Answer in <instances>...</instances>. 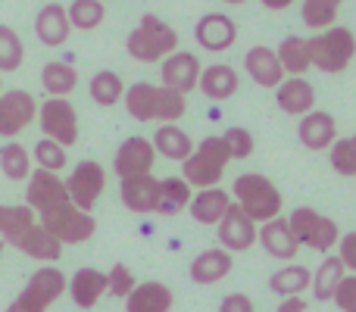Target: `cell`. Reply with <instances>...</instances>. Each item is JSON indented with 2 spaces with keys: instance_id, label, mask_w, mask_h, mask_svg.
<instances>
[{
  "instance_id": "1",
  "label": "cell",
  "mask_w": 356,
  "mask_h": 312,
  "mask_svg": "<svg viewBox=\"0 0 356 312\" xmlns=\"http://www.w3.org/2000/svg\"><path fill=\"white\" fill-rule=\"evenodd\" d=\"M232 203L247 219L263 225V222H272L282 215L284 197L266 175H259V172H244V175H238L232 184Z\"/></svg>"
},
{
  "instance_id": "2",
  "label": "cell",
  "mask_w": 356,
  "mask_h": 312,
  "mask_svg": "<svg viewBox=\"0 0 356 312\" xmlns=\"http://www.w3.org/2000/svg\"><path fill=\"white\" fill-rule=\"evenodd\" d=\"M125 50H129V56L138 63H163L169 54L178 50V31L169 22H163L160 16L147 13V16H141V22L129 31Z\"/></svg>"
},
{
  "instance_id": "3",
  "label": "cell",
  "mask_w": 356,
  "mask_h": 312,
  "mask_svg": "<svg viewBox=\"0 0 356 312\" xmlns=\"http://www.w3.org/2000/svg\"><path fill=\"white\" fill-rule=\"evenodd\" d=\"M309 50V66H316L325 75L344 72L356 56V35L344 25H332L325 31H316L313 38H307Z\"/></svg>"
},
{
  "instance_id": "4",
  "label": "cell",
  "mask_w": 356,
  "mask_h": 312,
  "mask_svg": "<svg viewBox=\"0 0 356 312\" xmlns=\"http://www.w3.org/2000/svg\"><path fill=\"white\" fill-rule=\"evenodd\" d=\"M232 163L225 144H222L219 135L203 138L194 147V154L181 163V178L188 181L191 190H203V188H219L222 175H225V165Z\"/></svg>"
},
{
  "instance_id": "5",
  "label": "cell",
  "mask_w": 356,
  "mask_h": 312,
  "mask_svg": "<svg viewBox=\"0 0 356 312\" xmlns=\"http://www.w3.org/2000/svg\"><path fill=\"white\" fill-rule=\"evenodd\" d=\"M288 228H291L297 244L307 247V250H316V253L334 250L341 240L338 222L322 215L319 209H313V206H297L294 213L288 215Z\"/></svg>"
},
{
  "instance_id": "6",
  "label": "cell",
  "mask_w": 356,
  "mask_h": 312,
  "mask_svg": "<svg viewBox=\"0 0 356 312\" xmlns=\"http://www.w3.org/2000/svg\"><path fill=\"white\" fill-rule=\"evenodd\" d=\"M66 284H69V278L63 275L56 265H41V269L29 278L22 294L6 306V312H47L66 294Z\"/></svg>"
},
{
  "instance_id": "7",
  "label": "cell",
  "mask_w": 356,
  "mask_h": 312,
  "mask_svg": "<svg viewBox=\"0 0 356 312\" xmlns=\"http://www.w3.org/2000/svg\"><path fill=\"white\" fill-rule=\"evenodd\" d=\"M38 225H41L44 231L54 234L63 247L66 244H85V240H91L94 231H97L94 215L81 213V209L72 206V203H60V206L41 213V222H38Z\"/></svg>"
},
{
  "instance_id": "8",
  "label": "cell",
  "mask_w": 356,
  "mask_h": 312,
  "mask_svg": "<svg viewBox=\"0 0 356 312\" xmlns=\"http://www.w3.org/2000/svg\"><path fill=\"white\" fill-rule=\"evenodd\" d=\"M38 122L44 138L56 141L60 147H72L79 141V113L66 97H47L38 106Z\"/></svg>"
},
{
  "instance_id": "9",
  "label": "cell",
  "mask_w": 356,
  "mask_h": 312,
  "mask_svg": "<svg viewBox=\"0 0 356 312\" xmlns=\"http://www.w3.org/2000/svg\"><path fill=\"white\" fill-rule=\"evenodd\" d=\"M106 190V169L97 163V159H85L72 169V175L66 178V194L69 203L79 206L81 213H91L94 203L104 197Z\"/></svg>"
},
{
  "instance_id": "10",
  "label": "cell",
  "mask_w": 356,
  "mask_h": 312,
  "mask_svg": "<svg viewBox=\"0 0 356 312\" xmlns=\"http://www.w3.org/2000/svg\"><path fill=\"white\" fill-rule=\"evenodd\" d=\"M38 119V100L35 94L22 91H0V138L13 141L19 131H25Z\"/></svg>"
},
{
  "instance_id": "11",
  "label": "cell",
  "mask_w": 356,
  "mask_h": 312,
  "mask_svg": "<svg viewBox=\"0 0 356 312\" xmlns=\"http://www.w3.org/2000/svg\"><path fill=\"white\" fill-rule=\"evenodd\" d=\"M60 203H69L66 181H63L56 172H44V169L31 172L29 188H25V206L35 215H41V213H47V209L60 206Z\"/></svg>"
},
{
  "instance_id": "12",
  "label": "cell",
  "mask_w": 356,
  "mask_h": 312,
  "mask_svg": "<svg viewBox=\"0 0 356 312\" xmlns=\"http://www.w3.org/2000/svg\"><path fill=\"white\" fill-rule=\"evenodd\" d=\"M154 163H156V150L147 138L135 135L125 138L116 150V159H113V169H116L119 181L122 178H135V175H154Z\"/></svg>"
},
{
  "instance_id": "13",
  "label": "cell",
  "mask_w": 356,
  "mask_h": 312,
  "mask_svg": "<svg viewBox=\"0 0 356 312\" xmlns=\"http://www.w3.org/2000/svg\"><path fill=\"white\" fill-rule=\"evenodd\" d=\"M257 231H259V225L253 219H247L234 203L225 209V215H222L219 225H216L219 247L228 253H247L253 244H257Z\"/></svg>"
},
{
  "instance_id": "14",
  "label": "cell",
  "mask_w": 356,
  "mask_h": 312,
  "mask_svg": "<svg viewBox=\"0 0 356 312\" xmlns=\"http://www.w3.org/2000/svg\"><path fill=\"white\" fill-rule=\"evenodd\" d=\"M194 38L209 54H225L238 41V25H234V19L228 13H207V16L197 19Z\"/></svg>"
},
{
  "instance_id": "15",
  "label": "cell",
  "mask_w": 356,
  "mask_h": 312,
  "mask_svg": "<svg viewBox=\"0 0 356 312\" xmlns=\"http://www.w3.org/2000/svg\"><path fill=\"white\" fill-rule=\"evenodd\" d=\"M232 269H234L232 253L222 250V247H209V250H200L194 256L188 275H191V281L200 284V288H213V284L225 281V278L232 275Z\"/></svg>"
},
{
  "instance_id": "16",
  "label": "cell",
  "mask_w": 356,
  "mask_h": 312,
  "mask_svg": "<svg viewBox=\"0 0 356 312\" xmlns=\"http://www.w3.org/2000/svg\"><path fill=\"white\" fill-rule=\"evenodd\" d=\"M257 244L263 247L272 259H278V263H294V256L300 253V244L294 240V234H291L288 219H284V215H278V219L263 222V225H259Z\"/></svg>"
},
{
  "instance_id": "17",
  "label": "cell",
  "mask_w": 356,
  "mask_h": 312,
  "mask_svg": "<svg viewBox=\"0 0 356 312\" xmlns=\"http://www.w3.org/2000/svg\"><path fill=\"white\" fill-rule=\"evenodd\" d=\"M200 60L194 54H184L175 50L163 60V88H172V91L188 97L191 91H197V79H200Z\"/></svg>"
},
{
  "instance_id": "18",
  "label": "cell",
  "mask_w": 356,
  "mask_h": 312,
  "mask_svg": "<svg viewBox=\"0 0 356 312\" xmlns=\"http://www.w3.org/2000/svg\"><path fill=\"white\" fill-rule=\"evenodd\" d=\"M297 138L307 150H328L334 141H338V122H334L332 113L325 110H313L307 116H300V125H297Z\"/></svg>"
},
{
  "instance_id": "19",
  "label": "cell",
  "mask_w": 356,
  "mask_h": 312,
  "mask_svg": "<svg viewBox=\"0 0 356 312\" xmlns=\"http://www.w3.org/2000/svg\"><path fill=\"white\" fill-rule=\"evenodd\" d=\"M244 72L250 75L259 88H272V91H275L284 79H288V75H284V69H282V63H278V56H275V50L266 47V44H257V47L247 50Z\"/></svg>"
},
{
  "instance_id": "20",
  "label": "cell",
  "mask_w": 356,
  "mask_h": 312,
  "mask_svg": "<svg viewBox=\"0 0 356 312\" xmlns=\"http://www.w3.org/2000/svg\"><path fill=\"white\" fill-rule=\"evenodd\" d=\"M238 69L228 66V63H213V66L200 69V79H197V91L203 94L213 104L222 100H232L238 94Z\"/></svg>"
},
{
  "instance_id": "21",
  "label": "cell",
  "mask_w": 356,
  "mask_h": 312,
  "mask_svg": "<svg viewBox=\"0 0 356 312\" xmlns=\"http://www.w3.org/2000/svg\"><path fill=\"white\" fill-rule=\"evenodd\" d=\"M275 104L282 113L288 116H307V113L316 110V88L309 85L303 75H294V79H284L282 85L275 88Z\"/></svg>"
},
{
  "instance_id": "22",
  "label": "cell",
  "mask_w": 356,
  "mask_h": 312,
  "mask_svg": "<svg viewBox=\"0 0 356 312\" xmlns=\"http://www.w3.org/2000/svg\"><path fill=\"white\" fill-rule=\"evenodd\" d=\"M35 35L44 47H63L72 35V25H69V16H66V6L60 3H47L38 10L35 16Z\"/></svg>"
},
{
  "instance_id": "23",
  "label": "cell",
  "mask_w": 356,
  "mask_h": 312,
  "mask_svg": "<svg viewBox=\"0 0 356 312\" xmlns=\"http://www.w3.org/2000/svg\"><path fill=\"white\" fill-rule=\"evenodd\" d=\"M66 290L79 309H94L100 303V297L106 294V272L94 269V265H85V269H79L69 278Z\"/></svg>"
},
{
  "instance_id": "24",
  "label": "cell",
  "mask_w": 356,
  "mask_h": 312,
  "mask_svg": "<svg viewBox=\"0 0 356 312\" xmlns=\"http://www.w3.org/2000/svg\"><path fill=\"white\" fill-rule=\"evenodd\" d=\"M156 190H160V178H154V175L122 178V184H119L125 209H131V213H138V215L156 213Z\"/></svg>"
},
{
  "instance_id": "25",
  "label": "cell",
  "mask_w": 356,
  "mask_h": 312,
  "mask_svg": "<svg viewBox=\"0 0 356 312\" xmlns=\"http://www.w3.org/2000/svg\"><path fill=\"white\" fill-rule=\"evenodd\" d=\"M228 206H232V194H228L225 188H203L191 197L188 213H191V219L200 222V225L216 228Z\"/></svg>"
},
{
  "instance_id": "26",
  "label": "cell",
  "mask_w": 356,
  "mask_h": 312,
  "mask_svg": "<svg viewBox=\"0 0 356 312\" xmlns=\"http://www.w3.org/2000/svg\"><path fill=\"white\" fill-rule=\"evenodd\" d=\"M175 294L163 281H144L125 297V312H169Z\"/></svg>"
},
{
  "instance_id": "27",
  "label": "cell",
  "mask_w": 356,
  "mask_h": 312,
  "mask_svg": "<svg viewBox=\"0 0 356 312\" xmlns=\"http://www.w3.org/2000/svg\"><path fill=\"white\" fill-rule=\"evenodd\" d=\"M16 247L25 253V256L38 259V263H44V265H54L56 259L63 256V244H60V240H56L50 231H44L38 222L22 234V238H19Z\"/></svg>"
},
{
  "instance_id": "28",
  "label": "cell",
  "mask_w": 356,
  "mask_h": 312,
  "mask_svg": "<svg viewBox=\"0 0 356 312\" xmlns=\"http://www.w3.org/2000/svg\"><path fill=\"white\" fill-rule=\"evenodd\" d=\"M309 281H313V272L307 265H297V263H284L278 272H272L269 278V290L284 297H303L309 290Z\"/></svg>"
},
{
  "instance_id": "29",
  "label": "cell",
  "mask_w": 356,
  "mask_h": 312,
  "mask_svg": "<svg viewBox=\"0 0 356 312\" xmlns=\"http://www.w3.org/2000/svg\"><path fill=\"white\" fill-rule=\"evenodd\" d=\"M38 222V215L31 213L25 203H0V240L3 244H19L25 231Z\"/></svg>"
},
{
  "instance_id": "30",
  "label": "cell",
  "mask_w": 356,
  "mask_h": 312,
  "mask_svg": "<svg viewBox=\"0 0 356 312\" xmlns=\"http://www.w3.org/2000/svg\"><path fill=\"white\" fill-rule=\"evenodd\" d=\"M122 104H125V113H129L135 122H154V116H156V85H150V81H135V85L125 88Z\"/></svg>"
},
{
  "instance_id": "31",
  "label": "cell",
  "mask_w": 356,
  "mask_h": 312,
  "mask_svg": "<svg viewBox=\"0 0 356 312\" xmlns=\"http://www.w3.org/2000/svg\"><path fill=\"white\" fill-rule=\"evenodd\" d=\"M150 144H154L156 154H163L166 159H172V163H184V159L194 154L191 135L184 129H178V125H160Z\"/></svg>"
},
{
  "instance_id": "32",
  "label": "cell",
  "mask_w": 356,
  "mask_h": 312,
  "mask_svg": "<svg viewBox=\"0 0 356 312\" xmlns=\"http://www.w3.org/2000/svg\"><path fill=\"white\" fill-rule=\"evenodd\" d=\"M191 197H194V190L188 188V181H184L181 175L175 178H163L160 181V190H156V213L160 215H178L188 209Z\"/></svg>"
},
{
  "instance_id": "33",
  "label": "cell",
  "mask_w": 356,
  "mask_h": 312,
  "mask_svg": "<svg viewBox=\"0 0 356 312\" xmlns=\"http://www.w3.org/2000/svg\"><path fill=\"white\" fill-rule=\"evenodd\" d=\"M41 88L47 91V97H69L79 88V72L69 63L54 60L41 69Z\"/></svg>"
},
{
  "instance_id": "34",
  "label": "cell",
  "mask_w": 356,
  "mask_h": 312,
  "mask_svg": "<svg viewBox=\"0 0 356 312\" xmlns=\"http://www.w3.org/2000/svg\"><path fill=\"white\" fill-rule=\"evenodd\" d=\"M347 275V269L341 265L338 256H325L319 263V269L313 272V281H309V288H313V297L319 303H328L334 297V290H338L341 278Z\"/></svg>"
},
{
  "instance_id": "35",
  "label": "cell",
  "mask_w": 356,
  "mask_h": 312,
  "mask_svg": "<svg viewBox=\"0 0 356 312\" xmlns=\"http://www.w3.org/2000/svg\"><path fill=\"white\" fill-rule=\"evenodd\" d=\"M278 63H282L284 75H307L309 72V50H307V38L300 35H288L275 50Z\"/></svg>"
},
{
  "instance_id": "36",
  "label": "cell",
  "mask_w": 356,
  "mask_h": 312,
  "mask_svg": "<svg viewBox=\"0 0 356 312\" xmlns=\"http://www.w3.org/2000/svg\"><path fill=\"white\" fill-rule=\"evenodd\" d=\"M88 91H91V100L97 106H116L125 94V81H122V75L113 72V69H100L91 79Z\"/></svg>"
},
{
  "instance_id": "37",
  "label": "cell",
  "mask_w": 356,
  "mask_h": 312,
  "mask_svg": "<svg viewBox=\"0 0 356 312\" xmlns=\"http://www.w3.org/2000/svg\"><path fill=\"white\" fill-rule=\"evenodd\" d=\"M0 172L10 181H29L31 175V154L16 141H6L0 147Z\"/></svg>"
},
{
  "instance_id": "38",
  "label": "cell",
  "mask_w": 356,
  "mask_h": 312,
  "mask_svg": "<svg viewBox=\"0 0 356 312\" xmlns=\"http://www.w3.org/2000/svg\"><path fill=\"white\" fill-rule=\"evenodd\" d=\"M66 16L75 31H94V28H100V22L106 19V6L100 3V0H72Z\"/></svg>"
},
{
  "instance_id": "39",
  "label": "cell",
  "mask_w": 356,
  "mask_h": 312,
  "mask_svg": "<svg viewBox=\"0 0 356 312\" xmlns=\"http://www.w3.org/2000/svg\"><path fill=\"white\" fill-rule=\"evenodd\" d=\"M341 6H344V0H303L300 16H303V22H307V28L325 31L334 25Z\"/></svg>"
},
{
  "instance_id": "40",
  "label": "cell",
  "mask_w": 356,
  "mask_h": 312,
  "mask_svg": "<svg viewBox=\"0 0 356 312\" xmlns=\"http://www.w3.org/2000/svg\"><path fill=\"white\" fill-rule=\"evenodd\" d=\"M188 113V97L172 91V88L156 85V116L154 122L160 125H178V119Z\"/></svg>"
},
{
  "instance_id": "41",
  "label": "cell",
  "mask_w": 356,
  "mask_h": 312,
  "mask_svg": "<svg viewBox=\"0 0 356 312\" xmlns=\"http://www.w3.org/2000/svg\"><path fill=\"white\" fill-rule=\"evenodd\" d=\"M25 60V47L22 38L10 28V25H0V75L3 72H16Z\"/></svg>"
},
{
  "instance_id": "42",
  "label": "cell",
  "mask_w": 356,
  "mask_h": 312,
  "mask_svg": "<svg viewBox=\"0 0 356 312\" xmlns=\"http://www.w3.org/2000/svg\"><path fill=\"white\" fill-rule=\"evenodd\" d=\"M31 159L38 163V169L56 172V175H60L63 165L69 163V154H66V147H60L56 141H50V138H41V141L35 144V150H31Z\"/></svg>"
},
{
  "instance_id": "43",
  "label": "cell",
  "mask_w": 356,
  "mask_h": 312,
  "mask_svg": "<svg viewBox=\"0 0 356 312\" xmlns=\"http://www.w3.org/2000/svg\"><path fill=\"white\" fill-rule=\"evenodd\" d=\"M219 138H222V144H225V150L232 159H247V156H253V150H257V138H253L247 129H241V125L225 129V135H219Z\"/></svg>"
},
{
  "instance_id": "44",
  "label": "cell",
  "mask_w": 356,
  "mask_h": 312,
  "mask_svg": "<svg viewBox=\"0 0 356 312\" xmlns=\"http://www.w3.org/2000/svg\"><path fill=\"white\" fill-rule=\"evenodd\" d=\"M328 163H332V169L338 172V175H347V178L356 175V150H353L350 138H338V141L328 147Z\"/></svg>"
},
{
  "instance_id": "45",
  "label": "cell",
  "mask_w": 356,
  "mask_h": 312,
  "mask_svg": "<svg viewBox=\"0 0 356 312\" xmlns=\"http://www.w3.org/2000/svg\"><path fill=\"white\" fill-rule=\"evenodd\" d=\"M135 288H138V278H135V272H131L125 263H116L110 272H106V294L125 300V297H129Z\"/></svg>"
},
{
  "instance_id": "46",
  "label": "cell",
  "mask_w": 356,
  "mask_h": 312,
  "mask_svg": "<svg viewBox=\"0 0 356 312\" xmlns=\"http://www.w3.org/2000/svg\"><path fill=\"white\" fill-rule=\"evenodd\" d=\"M332 300L338 303L341 312H356V275L347 272V275L341 278V284H338V290H334Z\"/></svg>"
},
{
  "instance_id": "47",
  "label": "cell",
  "mask_w": 356,
  "mask_h": 312,
  "mask_svg": "<svg viewBox=\"0 0 356 312\" xmlns=\"http://www.w3.org/2000/svg\"><path fill=\"white\" fill-rule=\"evenodd\" d=\"M338 259H341V265H344L350 275H356V231L341 234V240H338Z\"/></svg>"
},
{
  "instance_id": "48",
  "label": "cell",
  "mask_w": 356,
  "mask_h": 312,
  "mask_svg": "<svg viewBox=\"0 0 356 312\" xmlns=\"http://www.w3.org/2000/svg\"><path fill=\"white\" fill-rule=\"evenodd\" d=\"M219 312H257L253 309V300L247 294H225L222 297V303H219Z\"/></svg>"
},
{
  "instance_id": "49",
  "label": "cell",
  "mask_w": 356,
  "mask_h": 312,
  "mask_svg": "<svg viewBox=\"0 0 356 312\" xmlns=\"http://www.w3.org/2000/svg\"><path fill=\"white\" fill-rule=\"evenodd\" d=\"M275 312H307V300L303 297H284Z\"/></svg>"
},
{
  "instance_id": "50",
  "label": "cell",
  "mask_w": 356,
  "mask_h": 312,
  "mask_svg": "<svg viewBox=\"0 0 356 312\" xmlns=\"http://www.w3.org/2000/svg\"><path fill=\"white\" fill-rule=\"evenodd\" d=\"M259 3H263L266 10H272V13H282V10H288L294 0H259Z\"/></svg>"
},
{
  "instance_id": "51",
  "label": "cell",
  "mask_w": 356,
  "mask_h": 312,
  "mask_svg": "<svg viewBox=\"0 0 356 312\" xmlns=\"http://www.w3.org/2000/svg\"><path fill=\"white\" fill-rule=\"evenodd\" d=\"M225 3H232V6H241V3H247V0H225Z\"/></svg>"
},
{
  "instance_id": "52",
  "label": "cell",
  "mask_w": 356,
  "mask_h": 312,
  "mask_svg": "<svg viewBox=\"0 0 356 312\" xmlns=\"http://www.w3.org/2000/svg\"><path fill=\"white\" fill-rule=\"evenodd\" d=\"M350 144H353V150H356V135H353V138H350Z\"/></svg>"
},
{
  "instance_id": "53",
  "label": "cell",
  "mask_w": 356,
  "mask_h": 312,
  "mask_svg": "<svg viewBox=\"0 0 356 312\" xmlns=\"http://www.w3.org/2000/svg\"><path fill=\"white\" fill-rule=\"evenodd\" d=\"M0 256H3V240H0Z\"/></svg>"
},
{
  "instance_id": "54",
  "label": "cell",
  "mask_w": 356,
  "mask_h": 312,
  "mask_svg": "<svg viewBox=\"0 0 356 312\" xmlns=\"http://www.w3.org/2000/svg\"><path fill=\"white\" fill-rule=\"evenodd\" d=\"M0 91H3V79H0Z\"/></svg>"
}]
</instances>
